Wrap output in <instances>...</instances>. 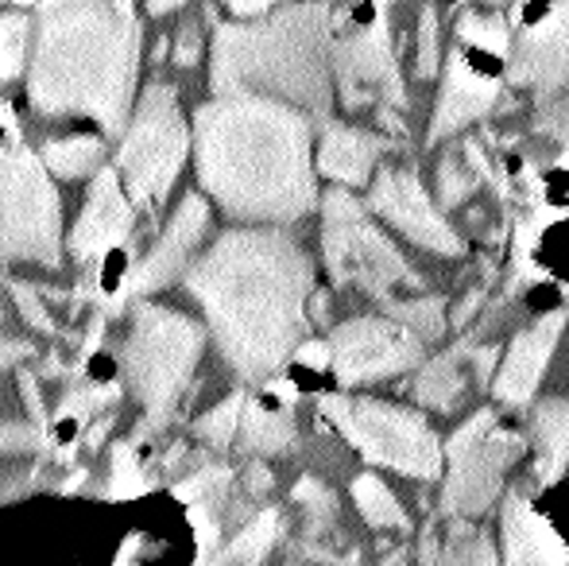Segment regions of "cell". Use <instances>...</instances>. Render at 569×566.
I'll return each mask as SVG.
<instances>
[{
    "label": "cell",
    "mask_w": 569,
    "mask_h": 566,
    "mask_svg": "<svg viewBox=\"0 0 569 566\" xmlns=\"http://www.w3.org/2000/svg\"><path fill=\"white\" fill-rule=\"evenodd\" d=\"M187 291L202 302L221 357L240 380H268L307 346L315 268L279 229H229L190 265Z\"/></svg>",
    "instance_id": "6da1fadb"
},
{
    "label": "cell",
    "mask_w": 569,
    "mask_h": 566,
    "mask_svg": "<svg viewBox=\"0 0 569 566\" xmlns=\"http://www.w3.org/2000/svg\"><path fill=\"white\" fill-rule=\"evenodd\" d=\"M198 182L237 221H299L315 210L310 117L268 98H213L194 117Z\"/></svg>",
    "instance_id": "7a4b0ae2"
},
{
    "label": "cell",
    "mask_w": 569,
    "mask_h": 566,
    "mask_svg": "<svg viewBox=\"0 0 569 566\" xmlns=\"http://www.w3.org/2000/svg\"><path fill=\"white\" fill-rule=\"evenodd\" d=\"M140 70V20L117 0L36 8L28 98L43 117H90L106 132H128Z\"/></svg>",
    "instance_id": "3957f363"
},
{
    "label": "cell",
    "mask_w": 569,
    "mask_h": 566,
    "mask_svg": "<svg viewBox=\"0 0 569 566\" xmlns=\"http://www.w3.org/2000/svg\"><path fill=\"white\" fill-rule=\"evenodd\" d=\"M333 12L276 8L256 23H218L210 82L218 98H268L326 117L333 101Z\"/></svg>",
    "instance_id": "277c9868"
},
{
    "label": "cell",
    "mask_w": 569,
    "mask_h": 566,
    "mask_svg": "<svg viewBox=\"0 0 569 566\" xmlns=\"http://www.w3.org/2000/svg\"><path fill=\"white\" fill-rule=\"evenodd\" d=\"M206 346V330L194 318L179 315V310L156 307V302H140L132 318V330L120 349V365L128 373L136 400L143 404V419L132 430V446L143 438L159 435L174 416V404L187 393L190 373H194L198 357Z\"/></svg>",
    "instance_id": "5b68a950"
},
{
    "label": "cell",
    "mask_w": 569,
    "mask_h": 566,
    "mask_svg": "<svg viewBox=\"0 0 569 566\" xmlns=\"http://www.w3.org/2000/svg\"><path fill=\"white\" fill-rule=\"evenodd\" d=\"M322 257L333 284L360 287L388 310L422 295V280L411 260L383 237V229L349 190H330L322 198Z\"/></svg>",
    "instance_id": "8992f818"
},
{
    "label": "cell",
    "mask_w": 569,
    "mask_h": 566,
    "mask_svg": "<svg viewBox=\"0 0 569 566\" xmlns=\"http://www.w3.org/2000/svg\"><path fill=\"white\" fill-rule=\"evenodd\" d=\"M62 206L43 156L28 143L0 148V260L62 265Z\"/></svg>",
    "instance_id": "52a82bcc"
},
{
    "label": "cell",
    "mask_w": 569,
    "mask_h": 566,
    "mask_svg": "<svg viewBox=\"0 0 569 566\" xmlns=\"http://www.w3.org/2000/svg\"><path fill=\"white\" fill-rule=\"evenodd\" d=\"M322 416L365 454L372 466H388L403 477H442L446 446L438 443L435 427L411 408L388 400H352V396H326Z\"/></svg>",
    "instance_id": "ba28073f"
},
{
    "label": "cell",
    "mask_w": 569,
    "mask_h": 566,
    "mask_svg": "<svg viewBox=\"0 0 569 566\" xmlns=\"http://www.w3.org/2000/svg\"><path fill=\"white\" fill-rule=\"evenodd\" d=\"M190 132L182 121L179 93L171 86H148L136 109L132 125L124 132V143L117 151L120 179L128 187V198L143 210H156L171 195L182 163H187Z\"/></svg>",
    "instance_id": "9c48e42d"
},
{
    "label": "cell",
    "mask_w": 569,
    "mask_h": 566,
    "mask_svg": "<svg viewBox=\"0 0 569 566\" xmlns=\"http://www.w3.org/2000/svg\"><path fill=\"white\" fill-rule=\"evenodd\" d=\"M333 82L341 90L345 109L376 106L388 121L391 132H399L396 109H403V75H399L396 47H391L388 12L368 8V12H349L341 23H333Z\"/></svg>",
    "instance_id": "30bf717a"
},
{
    "label": "cell",
    "mask_w": 569,
    "mask_h": 566,
    "mask_svg": "<svg viewBox=\"0 0 569 566\" xmlns=\"http://www.w3.org/2000/svg\"><path fill=\"white\" fill-rule=\"evenodd\" d=\"M527 443L516 430L500 427L496 411H477L469 424L457 427L446 443V485L442 505L450 516L472 520L500 497L508 469L523 458Z\"/></svg>",
    "instance_id": "8fae6325"
},
{
    "label": "cell",
    "mask_w": 569,
    "mask_h": 566,
    "mask_svg": "<svg viewBox=\"0 0 569 566\" xmlns=\"http://www.w3.org/2000/svg\"><path fill=\"white\" fill-rule=\"evenodd\" d=\"M333 373L345 388L388 380L422 365V341L396 318H349L330 334Z\"/></svg>",
    "instance_id": "7c38bea8"
},
{
    "label": "cell",
    "mask_w": 569,
    "mask_h": 566,
    "mask_svg": "<svg viewBox=\"0 0 569 566\" xmlns=\"http://www.w3.org/2000/svg\"><path fill=\"white\" fill-rule=\"evenodd\" d=\"M523 28L508 51V82L535 98H555L569 86V4L523 8Z\"/></svg>",
    "instance_id": "4fadbf2b"
},
{
    "label": "cell",
    "mask_w": 569,
    "mask_h": 566,
    "mask_svg": "<svg viewBox=\"0 0 569 566\" xmlns=\"http://www.w3.org/2000/svg\"><path fill=\"white\" fill-rule=\"evenodd\" d=\"M372 210L419 249L438 252V257H461L465 252V241L442 218V210L430 202L415 167H380V175L372 179Z\"/></svg>",
    "instance_id": "5bb4252c"
},
{
    "label": "cell",
    "mask_w": 569,
    "mask_h": 566,
    "mask_svg": "<svg viewBox=\"0 0 569 566\" xmlns=\"http://www.w3.org/2000/svg\"><path fill=\"white\" fill-rule=\"evenodd\" d=\"M206 229H210V206H206L202 195H187L174 210L171 226L163 229V237L156 241V249L140 260L132 276L117 287V295L109 299V307H120L124 299H136V295H148V291H159L171 280L190 272V257L194 249L202 245Z\"/></svg>",
    "instance_id": "9a60e30c"
},
{
    "label": "cell",
    "mask_w": 569,
    "mask_h": 566,
    "mask_svg": "<svg viewBox=\"0 0 569 566\" xmlns=\"http://www.w3.org/2000/svg\"><path fill=\"white\" fill-rule=\"evenodd\" d=\"M566 330V310H550L539 322H531L527 330H519L511 338L508 354H503L500 369H496L492 393L500 404H511V408H523L535 396V388L542 385L550 369V357H555L558 341H562Z\"/></svg>",
    "instance_id": "2e32d148"
},
{
    "label": "cell",
    "mask_w": 569,
    "mask_h": 566,
    "mask_svg": "<svg viewBox=\"0 0 569 566\" xmlns=\"http://www.w3.org/2000/svg\"><path fill=\"white\" fill-rule=\"evenodd\" d=\"M120 187H124V182L117 179L113 167H101L90 187V202H86L82 218H78L74 234H70V252H74V260H82V265L101 260L106 252L120 249V245L132 237V226H136L132 198Z\"/></svg>",
    "instance_id": "e0dca14e"
},
{
    "label": "cell",
    "mask_w": 569,
    "mask_h": 566,
    "mask_svg": "<svg viewBox=\"0 0 569 566\" xmlns=\"http://www.w3.org/2000/svg\"><path fill=\"white\" fill-rule=\"evenodd\" d=\"M500 78L485 75L480 62H469L465 51H453L450 62H446V82L442 93H438L435 117H430V143L453 137L465 125L492 113V106L500 101Z\"/></svg>",
    "instance_id": "ac0fdd59"
},
{
    "label": "cell",
    "mask_w": 569,
    "mask_h": 566,
    "mask_svg": "<svg viewBox=\"0 0 569 566\" xmlns=\"http://www.w3.org/2000/svg\"><path fill=\"white\" fill-rule=\"evenodd\" d=\"M503 566H569V555L562 539L547 528L531 500L523 493H511L503 500Z\"/></svg>",
    "instance_id": "d6986e66"
},
{
    "label": "cell",
    "mask_w": 569,
    "mask_h": 566,
    "mask_svg": "<svg viewBox=\"0 0 569 566\" xmlns=\"http://www.w3.org/2000/svg\"><path fill=\"white\" fill-rule=\"evenodd\" d=\"M383 151H388V140L380 132L352 129V125H326L322 143H318V171L333 182H345V187H365Z\"/></svg>",
    "instance_id": "ffe728a7"
},
{
    "label": "cell",
    "mask_w": 569,
    "mask_h": 566,
    "mask_svg": "<svg viewBox=\"0 0 569 566\" xmlns=\"http://www.w3.org/2000/svg\"><path fill=\"white\" fill-rule=\"evenodd\" d=\"M295 388L283 380H271L260 400L244 404L240 419V450L244 454H279L295 443Z\"/></svg>",
    "instance_id": "44dd1931"
},
{
    "label": "cell",
    "mask_w": 569,
    "mask_h": 566,
    "mask_svg": "<svg viewBox=\"0 0 569 566\" xmlns=\"http://www.w3.org/2000/svg\"><path fill=\"white\" fill-rule=\"evenodd\" d=\"M229 489H232L229 466H202L194 477L174 485V497L194 513V524H198V532H202L206 547L218 544V516H221V505L229 500Z\"/></svg>",
    "instance_id": "7402d4cb"
},
{
    "label": "cell",
    "mask_w": 569,
    "mask_h": 566,
    "mask_svg": "<svg viewBox=\"0 0 569 566\" xmlns=\"http://www.w3.org/2000/svg\"><path fill=\"white\" fill-rule=\"evenodd\" d=\"M465 354H469V349H450V354L422 365V373L415 377V400L427 404V408H435V411H453L457 400L469 393Z\"/></svg>",
    "instance_id": "603a6c76"
},
{
    "label": "cell",
    "mask_w": 569,
    "mask_h": 566,
    "mask_svg": "<svg viewBox=\"0 0 569 566\" xmlns=\"http://www.w3.org/2000/svg\"><path fill=\"white\" fill-rule=\"evenodd\" d=\"M531 435H535V454H539V474L558 477L569 461V400L535 404Z\"/></svg>",
    "instance_id": "cb8c5ba5"
},
{
    "label": "cell",
    "mask_w": 569,
    "mask_h": 566,
    "mask_svg": "<svg viewBox=\"0 0 569 566\" xmlns=\"http://www.w3.org/2000/svg\"><path fill=\"white\" fill-rule=\"evenodd\" d=\"M352 505H357V513L365 516L376 532H407V524H411L403 505H399V497L376 474H360L357 481H352Z\"/></svg>",
    "instance_id": "d4e9b609"
},
{
    "label": "cell",
    "mask_w": 569,
    "mask_h": 566,
    "mask_svg": "<svg viewBox=\"0 0 569 566\" xmlns=\"http://www.w3.org/2000/svg\"><path fill=\"white\" fill-rule=\"evenodd\" d=\"M276 536H279V513L276 508H263L256 520H248L244 528L237 532V539H232L226 552L206 566H260L263 559H268Z\"/></svg>",
    "instance_id": "484cf974"
},
{
    "label": "cell",
    "mask_w": 569,
    "mask_h": 566,
    "mask_svg": "<svg viewBox=\"0 0 569 566\" xmlns=\"http://www.w3.org/2000/svg\"><path fill=\"white\" fill-rule=\"evenodd\" d=\"M101 159H106V143L98 137H62L43 148L47 171H54L59 179H82V175L98 171Z\"/></svg>",
    "instance_id": "4316f807"
},
{
    "label": "cell",
    "mask_w": 569,
    "mask_h": 566,
    "mask_svg": "<svg viewBox=\"0 0 569 566\" xmlns=\"http://www.w3.org/2000/svg\"><path fill=\"white\" fill-rule=\"evenodd\" d=\"M438 566H500V559H496V547L485 532L472 524H453L442 552H438Z\"/></svg>",
    "instance_id": "83f0119b"
},
{
    "label": "cell",
    "mask_w": 569,
    "mask_h": 566,
    "mask_svg": "<svg viewBox=\"0 0 569 566\" xmlns=\"http://www.w3.org/2000/svg\"><path fill=\"white\" fill-rule=\"evenodd\" d=\"M388 318L407 326L419 341H435V338H442V330H446V302L438 299V295H415V299L396 302V307L388 310Z\"/></svg>",
    "instance_id": "f1b7e54d"
},
{
    "label": "cell",
    "mask_w": 569,
    "mask_h": 566,
    "mask_svg": "<svg viewBox=\"0 0 569 566\" xmlns=\"http://www.w3.org/2000/svg\"><path fill=\"white\" fill-rule=\"evenodd\" d=\"M31 23L16 12H0V82H12L23 75L28 62V43H31Z\"/></svg>",
    "instance_id": "f546056e"
},
{
    "label": "cell",
    "mask_w": 569,
    "mask_h": 566,
    "mask_svg": "<svg viewBox=\"0 0 569 566\" xmlns=\"http://www.w3.org/2000/svg\"><path fill=\"white\" fill-rule=\"evenodd\" d=\"M477 195V171H472L469 156H457V151H442V163H438V198H442V210H453L465 198Z\"/></svg>",
    "instance_id": "4dcf8cb0"
},
{
    "label": "cell",
    "mask_w": 569,
    "mask_h": 566,
    "mask_svg": "<svg viewBox=\"0 0 569 566\" xmlns=\"http://www.w3.org/2000/svg\"><path fill=\"white\" fill-rule=\"evenodd\" d=\"M295 500L307 508L310 536H326V532L338 524V500H333V493L326 489L322 481H315V477H302V481L295 485Z\"/></svg>",
    "instance_id": "1f68e13d"
},
{
    "label": "cell",
    "mask_w": 569,
    "mask_h": 566,
    "mask_svg": "<svg viewBox=\"0 0 569 566\" xmlns=\"http://www.w3.org/2000/svg\"><path fill=\"white\" fill-rule=\"evenodd\" d=\"M244 396L232 393L229 400H221L218 408L210 411V416L198 419V438H206L210 446H218V450H226V446L232 443V438L240 435V419H244Z\"/></svg>",
    "instance_id": "d6a6232c"
},
{
    "label": "cell",
    "mask_w": 569,
    "mask_h": 566,
    "mask_svg": "<svg viewBox=\"0 0 569 566\" xmlns=\"http://www.w3.org/2000/svg\"><path fill=\"white\" fill-rule=\"evenodd\" d=\"M117 396H120L117 385H74V388H67V396H62L59 416L70 419V424H86L93 411L109 408Z\"/></svg>",
    "instance_id": "836d02e7"
},
{
    "label": "cell",
    "mask_w": 569,
    "mask_h": 566,
    "mask_svg": "<svg viewBox=\"0 0 569 566\" xmlns=\"http://www.w3.org/2000/svg\"><path fill=\"white\" fill-rule=\"evenodd\" d=\"M148 493V477L140 469V458H136V446L132 443H117L113 450V481H109L106 497L124 500V497H140Z\"/></svg>",
    "instance_id": "e575fe53"
},
{
    "label": "cell",
    "mask_w": 569,
    "mask_h": 566,
    "mask_svg": "<svg viewBox=\"0 0 569 566\" xmlns=\"http://www.w3.org/2000/svg\"><path fill=\"white\" fill-rule=\"evenodd\" d=\"M442 51H438V12L435 8H422L419 16V47H415V70L419 78H435Z\"/></svg>",
    "instance_id": "d590c367"
},
{
    "label": "cell",
    "mask_w": 569,
    "mask_h": 566,
    "mask_svg": "<svg viewBox=\"0 0 569 566\" xmlns=\"http://www.w3.org/2000/svg\"><path fill=\"white\" fill-rule=\"evenodd\" d=\"M535 129H539L547 140H555L569 156V93L555 98L550 106H542V113L535 117Z\"/></svg>",
    "instance_id": "8d00e7d4"
},
{
    "label": "cell",
    "mask_w": 569,
    "mask_h": 566,
    "mask_svg": "<svg viewBox=\"0 0 569 566\" xmlns=\"http://www.w3.org/2000/svg\"><path fill=\"white\" fill-rule=\"evenodd\" d=\"M31 450H51V435L28 424L0 427V454H31Z\"/></svg>",
    "instance_id": "74e56055"
},
{
    "label": "cell",
    "mask_w": 569,
    "mask_h": 566,
    "mask_svg": "<svg viewBox=\"0 0 569 566\" xmlns=\"http://www.w3.org/2000/svg\"><path fill=\"white\" fill-rule=\"evenodd\" d=\"M8 291H12V299H16V307H20V315L28 318L36 330H43V334H59V326H54V318L47 315V307H43V299H39V291L31 284H20V280H12L8 284Z\"/></svg>",
    "instance_id": "f35d334b"
},
{
    "label": "cell",
    "mask_w": 569,
    "mask_h": 566,
    "mask_svg": "<svg viewBox=\"0 0 569 566\" xmlns=\"http://www.w3.org/2000/svg\"><path fill=\"white\" fill-rule=\"evenodd\" d=\"M198 54H202V36H198V28L187 23V28L179 31V39H174V62H179V67H194Z\"/></svg>",
    "instance_id": "ab89813d"
},
{
    "label": "cell",
    "mask_w": 569,
    "mask_h": 566,
    "mask_svg": "<svg viewBox=\"0 0 569 566\" xmlns=\"http://www.w3.org/2000/svg\"><path fill=\"white\" fill-rule=\"evenodd\" d=\"M20 396H23V404H28L36 427L47 430V411H43V396H39V385H36V373H20Z\"/></svg>",
    "instance_id": "60d3db41"
},
{
    "label": "cell",
    "mask_w": 569,
    "mask_h": 566,
    "mask_svg": "<svg viewBox=\"0 0 569 566\" xmlns=\"http://www.w3.org/2000/svg\"><path fill=\"white\" fill-rule=\"evenodd\" d=\"M271 466H263V461H252V466L244 469V489L248 497H263V493H271Z\"/></svg>",
    "instance_id": "b9f144b4"
},
{
    "label": "cell",
    "mask_w": 569,
    "mask_h": 566,
    "mask_svg": "<svg viewBox=\"0 0 569 566\" xmlns=\"http://www.w3.org/2000/svg\"><path fill=\"white\" fill-rule=\"evenodd\" d=\"M31 341H0V373H8L12 365H20L23 357H31Z\"/></svg>",
    "instance_id": "7bdbcfd3"
},
{
    "label": "cell",
    "mask_w": 569,
    "mask_h": 566,
    "mask_svg": "<svg viewBox=\"0 0 569 566\" xmlns=\"http://www.w3.org/2000/svg\"><path fill=\"white\" fill-rule=\"evenodd\" d=\"M299 361H307V365H315V369H322L326 361H333V354H330V341H326V346H318V341H307V346L299 349Z\"/></svg>",
    "instance_id": "ee69618b"
},
{
    "label": "cell",
    "mask_w": 569,
    "mask_h": 566,
    "mask_svg": "<svg viewBox=\"0 0 569 566\" xmlns=\"http://www.w3.org/2000/svg\"><path fill=\"white\" fill-rule=\"evenodd\" d=\"M174 8H179L174 0H163V4H148V12L151 16H163V12H174Z\"/></svg>",
    "instance_id": "f6af8a7d"
},
{
    "label": "cell",
    "mask_w": 569,
    "mask_h": 566,
    "mask_svg": "<svg viewBox=\"0 0 569 566\" xmlns=\"http://www.w3.org/2000/svg\"><path fill=\"white\" fill-rule=\"evenodd\" d=\"M82 481H86V469H78V474L70 477L67 485H62V493H74V489H78V485H82Z\"/></svg>",
    "instance_id": "bcb514c9"
}]
</instances>
